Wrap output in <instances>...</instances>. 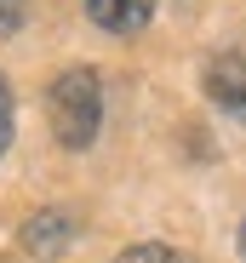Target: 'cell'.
<instances>
[{"label":"cell","instance_id":"obj_1","mask_svg":"<svg viewBox=\"0 0 246 263\" xmlns=\"http://www.w3.org/2000/svg\"><path fill=\"white\" fill-rule=\"evenodd\" d=\"M46 109H52V132H58L63 149H92L98 126H103V86H98V74L80 69V63L63 69V74L52 80Z\"/></svg>","mask_w":246,"mask_h":263},{"label":"cell","instance_id":"obj_6","mask_svg":"<svg viewBox=\"0 0 246 263\" xmlns=\"http://www.w3.org/2000/svg\"><path fill=\"white\" fill-rule=\"evenodd\" d=\"M29 17V0H0V34H17Z\"/></svg>","mask_w":246,"mask_h":263},{"label":"cell","instance_id":"obj_5","mask_svg":"<svg viewBox=\"0 0 246 263\" xmlns=\"http://www.w3.org/2000/svg\"><path fill=\"white\" fill-rule=\"evenodd\" d=\"M115 263H183L172 246H160V240H143V246H126Z\"/></svg>","mask_w":246,"mask_h":263},{"label":"cell","instance_id":"obj_3","mask_svg":"<svg viewBox=\"0 0 246 263\" xmlns=\"http://www.w3.org/2000/svg\"><path fill=\"white\" fill-rule=\"evenodd\" d=\"M69 240H74V223L63 212H34L29 223H23V252H34V257H63L69 252Z\"/></svg>","mask_w":246,"mask_h":263},{"label":"cell","instance_id":"obj_8","mask_svg":"<svg viewBox=\"0 0 246 263\" xmlns=\"http://www.w3.org/2000/svg\"><path fill=\"white\" fill-rule=\"evenodd\" d=\"M240 252H246V223H240Z\"/></svg>","mask_w":246,"mask_h":263},{"label":"cell","instance_id":"obj_2","mask_svg":"<svg viewBox=\"0 0 246 263\" xmlns=\"http://www.w3.org/2000/svg\"><path fill=\"white\" fill-rule=\"evenodd\" d=\"M206 98H212L223 115L246 120V58H240V52H218V58L206 63Z\"/></svg>","mask_w":246,"mask_h":263},{"label":"cell","instance_id":"obj_7","mask_svg":"<svg viewBox=\"0 0 246 263\" xmlns=\"http://www.w3.org/2000/svg\"><path fill=\"white\" fill-rule=\"evenodd\" d=\"M6 143H12V86L0 80V155H6Z\"/></svg>","mask_w":246,"mask_h":263},{"label":"cell","instance_id":"obj_4","mask_svg":"<svg viewBox=\"0 0 246 263\" xmlns=\"http://www.w3.org/2000/svg\"><path fill=\"white\" fill-rule=\"evenodd\" d=\"M86 12L98 29L109 34H138L149 17H155V0H86Z\"/></svg>","mask_w":246,"mask_h":263}]
</instances>
